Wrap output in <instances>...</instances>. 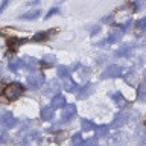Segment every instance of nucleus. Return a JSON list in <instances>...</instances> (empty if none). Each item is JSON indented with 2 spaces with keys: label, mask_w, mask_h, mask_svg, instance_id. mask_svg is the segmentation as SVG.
Returning <instances> with one entry per match:
<instances>
[{
  "label": "nucleus",
  "mask_w": 146,
  "mask_h": 146,
  "mask_svg": "<svg viewBox=\"0 0 146 146\" xmlns=\"http://www.w3.org/2000/svg\"><path fill=\"white\" fill-rule=\"evenodd\" d=\"M23 91H25V88H23L21 84H18V82H15V84H9L6 88H5V96L9 99H17L20 98V96L23 94Z\"/></svg>",
  "instance_id": "1"
},
{
  "label": "nucleus",
  "mask_w": 146,
  "mask_h": 146,
  "mask_svg": "<svg viewBox=\"0 0 146 146\" xmlns=\"http://www.w3.org/2000/svg\"><path fill=\"white\" fill-rule=\"evenodd\" d=\"M43 75H41V73H38V75H32V76H29V79H27V82H29L31 85H34V87H40L41 84H43Z\"/></svg>",
  "instance_id": "2"
},
{
  "label": "nucleus",
  "mask_w": 146,
  "mask_h": 146,
  "mask_svg": "<svg viewBox=\"0 0 146 146\" xmlns=\"http://www.w3.org/2000/svg\"><path fill=\"white\" fill-rule=\"evenodd\" d=\"M26 40H23V38H15V36H12V38H9L8 40V46H9V49L11 50H17V47L20 46L21 43H25Z\"/></svg>",
  "instance_id": "3"
},
{
  "label": "nucleus",
  "mask_w": 146,
  "mask_h": 146,
  "mask_svg": "<svg viewBox=\"0 0 146 146\" xmlns=\"http://www.w3.org/2000/svg\"><path fill=\"white\" fill-rule=\"evenodd\" d=\"M66 104V100H64V98L62 96H56L53 100H52V107H55V108H58V107H62V105Z\"/></svg>",
  "instance_id": "4"
},
{
  "label": "nucleus",
  "mask_w": 146,
  "mask_h": 146,
  "mask_svg": "<svg viewBox=\"0 0 146 146\" xmlns=\"http://www.w3.org/2000/svg\"><path fill=\"white\" fill-rule=\"evenodd\" d=\"M2 122H5V125H6V126H12V125H14V122H15V120H14V117L11 116V114H9V113H6V114L3 116Z\"/></svg>",
  "instance_id": "5"
},
{
  "label": "nucleus",
  "mask_w": 146,
  "mask_h": 146,
  "mask_svg": "<svg viewBox=\"0 0 146 146\" xmlns=\"http://www.w3.org/2000/svg\"><path fill=\"white\" fill-rule=\"evenodd\" d=\"M49 32H40V34H36L35 36H34V40H36V41H43V40H47L49 38Z\"/></svg>",
  "instance_id": "6"
},
{
  "label": "nucleus",
  "mask_w": 146,
  "mask_h": 146,
  "mask_svg": "<svg viewBox=\"0 0 146 146\" xmlns=\"http://www.w3.org/2000/svg\"><path fill=\"white\" fill-rule=\"evenodd\" d=\"M41 114H43L44 119H50V117H52V114H53V113H52V108H44Z\"/></svg>",
  "instance_id": "7"
},
{
  "label": "nucleus",
  "mask_w": 146,
  "mask_h": 146,
  "mask_svg": "<svg viewBox=\"0 0 146 146\" xmlns=\"http://www.w3.org/2000/svg\"><path fill=\"white\" fill-rule=\"evenodd\" d=\"M38 17V11H34L32 14H25V15H21V18H35Z\"/></svg>",
  "instance_id": "8"
},
{
  "label": "nucleus",
  "mask_w": 146,
  "mask_h": 146,
  "mask_svg": "<svg viewBox=\"0 0 146 146\" xmlns=\"http://www.w3.org/2000/svg\"><path fill=\"white\" fill-rule=\"evenodd\" d=\"M9 3V0H3V3H2V6H0V12H3V9L6 8V5Z\"/></svg>",
  "instance_id": "9"
}]
</instances>
